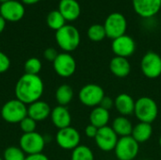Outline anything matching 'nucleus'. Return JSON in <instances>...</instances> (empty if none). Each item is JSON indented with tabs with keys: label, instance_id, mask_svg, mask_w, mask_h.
<instances>
[{
	"label": "nucleus",
	"instance_id": "nucleus-27",
	"mask_svg": "<svg viewBox=\"0 0 161 160\" xmlns=\"http://www.w3.org/2000/svg\"><path fill=\"white\" fill-rule=\"evenodd\" d=\"M87 34H88L89 39L92 41H95V42L101 41H103L107 37L105 27H104L103 25H100V24L92 25L89 27Z\"/></svg>",
	"mask_w": 161,
	"mask_h": 160
},
{
	"label": "nucleus",
	"instance_id": "nucleus-19",
	"mask_svg": "<svg viewBox=\"0 0 161 160\" xmlns=\"http://www.w3.org/2000/svg\"><path fill=\"white\" fill-rule=\"evenodd\" d=\"M136 101L133 97L127 93H120L114 99V107L121 116H130L134 114Z\"/></svg>",
	"mask_w": 161,
	"mask_h": 160
},
{
	"label": "nucleus",
	"instance_id": "nucleus-15",
	"mask_svg": "<svg viewBox=\"0 0 161 160\" xmlns=\"http://www.w3.org/2000/svg\"><path fill=\"white\" fill-rule=\"evenodd\" d=\"M134 11L142 18H151L161 8V0H132Z\"/></svg>",
	"mask_w": 161,
	"mask_h": 160
},
{
	"label": "nucleus",
	"instance_id": "nucleus-8",
	"mask_svg": "<svg viewBox=\"0 0 161 160\" xmlns=\"http://www.w3.org/2000/svg\"><path fill=\"white\" fill-rule=\"evenodd\" d=\"M140 151V143L131 136L119 138L115 146L114 153L119 160L135 159Z\"/></svg>",
	"mask_w": 161,
	"mask_h": 160
},
{
	"label": "nucleus",
	"instance_id": "nucleus-24",
	"mask_svg": "<svg viewBox=\"0 0 161 160\" xmlns=\"http://www.w3.org/2000/svg\"><path fill=\"white\" fill-rule=\"evenodd\" d=\"M55 97L58 106L65 107L72 102L74 98V90L71 86L67 84H62L57 89Z\"/></svg>",
	"mask_w": 161,
	"mask_h": 160
},
{
	"label": "nucleus",
	"instance_id": "nucleus-13",
	"mask_svg": "<svg viewBox=\"0 0 161 160\" xmlns=\"http://www.w3.org/2000/svg\"><path fill=\"white\" fill-rule=\"evenodd\" d=\"M119 137L114 132L111 126H104L98 129L94 139L97 147L104 152H110L115 149Z\"/></svg>",
	"mask_w": 161,
	"mask_h": 160
},
{
	"label": "nucleus",
	"instance_id": "nucleus-6",
	"mask_svg": "<svg viewBox=\"0 0 161 160\" xmlns=\"http://www.w3.org/2000/svg\"><path fill=\"white\" fill-rule=\"evenodd\" d=\"M105 96L104 89L100 85L94 83L86 84L80 89L78 92L79 101L84 106L92 108L98 107Z\"/></svg>",
	"mask_w": 161,
	"mask_h": 160
},
{
	"label": "nucleus",
	"instance_id": "nucleus-18",
	"mask_svg": "<svg viewBox=\"0 0 161 160\" xmlns=\"http://www.w3.org/2000/svg\"><path fill=\"white\" fill-rule=\"evenodd\" d=\"M50 117H51V121L53 124L58 129L71 126L72 116L66 107L58 106L54 108L51 111Z\"/></svg>",
	"mask_w": 161,
	"mask_h": 160
},
{
	"label": "nucleus",
	"instance_id": "nucleus-14",
	"mask_svg": "<svg viewBox=\"0 0 161 160\" xmlns=\"http://www.w3.org/2000/svg\"><path fill=\"white\" fill-rule=\"evenodd\" d=\"M111 49L116 57L127 58L135 53L136 42L133 38L125 34L119 38L112 40Z\"/></svg>",
	"mask_w": 161,
	"mask_h": 160
},
{
	"label": "nucleus",
	"instance_id": "nucleus-33",
	"mask_svg": "<svg viewBox=\"0 0 161 160\" xmlns=\"http://www.w3.org/2000/svg\"><path fill=\"white\" fill-rule=\"evenodd\" d=\"M99 106L107 110H110L114 107V99L109 96H105Z\"/></svg>",
	"mask_w": 161,
	"mask_h": 160
},
{
	"label": "nucleus",
	"instance_id": "nucleus-35",
	"mask_svg": "<svg viewBox=\"0 0 161 160\" xmlns=\"http://www.w3.org/2000/svg\"><path fill=\"white\" fill-rule=\"evenodd\" d=\"M25 160H49V158L42 153L35 154V155H29L26 156Z\"/></svg>",
	"mask_w": 161,
	"mask_h": 160
},
{
	"label": "nucleus",
	"instance_id": "nucleus-41",
	"mask_svg": "<svg viewBox=\"0 0 161 160\" xmlns=\"http://www.w3.org/2000/svg\"><path fill=\"white\" fill-rule=\"evenodd\" d=\"M145 160H148V159H145Z\"/></svg>",
	"mask_w": 161,
	"mask_h": 160
},
{
	"label": "nucleus",
	"instance_id": "nucleus-28",
	"mask_svg": "<svg viewBox=\"0 0 161 160\" xmlns=\"http://www.w3.org/2000/svg\"><path fill=\"white\" fill-rule=\"evenodd\" d=\"M25 154L20 147L9 146L8 147L3 154L4 160H25Z\"/></svg>",
	"mask_w": 161,
	"mask_h": 160
},
{
	"label": "nucleus",
	"instance_id": "nucleus-10",
	"mask_svg": "<svg viewBox=\"0 0 161 160\" xmlns=\"http://www.w3.org/2000/svg\"><path fill=\"white\" fill-rule=\"evenodd\" d=\"M81 136L77 129L72 126L58 129L56 135L57 144L64 150H74L80 145Z\"/></svg>",
	"mask_w": 161,
	"mask_h": 160
},
{
	"label": "nucleus",
	"instance_id": "nucleus-36",
	"mask_svg": "<svg viewBox=\"0 0 161 160\" xmlns=\"http://www.w3.org/2000/svg\"><path fill=\"white\" fill-rule=\"evenodd\" d=\"M6 23H7V21L0 15V34L4 31V29L6 27Z\"/></svg>",
	"mask_w": 161,
	"mask_h": 160
},
{
	"label": "nucleus",
	"instance_id": "nucleus-9",
	"mask_svg": "<svg viewBox=\"0 0 161 160\" xmlns=\"http://www.w3.org/2000/svg\"><path fill=\"white\" fill-rule=\"evenodd\" d=\"M141 69L147 78H158L161 75V57L156 52H147L142 58Z\"/></svg>",
	"mask_w": 161,
	"mask_h": 160
},
{
	"label": "nucleus",
	"instance_id": "nucleus-40",
	"mask_svg": "<svg viewBox=\"0 0 161 160\" xmlns=\"http://www.w3.org/2000/svg\"><path fill=\"white\" fill-rule=\"evenodd\" d=\"M0 160H4V159H3V158H2V157H0Z\"/></svg>",
	"mask_w": 161,
	"mask_h": 160
},
{
	"label": "nucleus",
	"instance_id": "nucleus-25",
	"mask_svg": "<svg viewBox=\"0 0 161 160\" xmlns=\"http://www.w3.org/2000/svg\"><path fill=\"white\" fill-rule=\"evenodd\" d=\"M46 23L49 28L58 31V29H60L66 25V20L58 11V9H57V10H52L48 13L46 17Z\"/></svg>",
	"mask_w": 161,
	"mask_h": 160
},
{
	"label": "nucleus",
	"instance_id": "nucleus-38",
	"mask_svg": "<svg viewBox=\"0 0 161 160\" xmlns=\"http://www.w3.org/2000/svg\"><path fill=\"white\" fill-rule=\"evenodd\" d=\"M7 1H9V0H0V3L2 4V3H5V2H7Z\"/></svg>",
	"mask_w": 161,
	"mask_h": 160
},
{
	"label": "nucleus",
	"instance_id": "nucleus-22",
	"mask_svg": "<svg viewBox=\"0 0 161 160\" xmlns=\"http://www.w3.org/2000/svg\"><path fill=\"white\" fill-rule=\"evenodd\" d=\"M111 127L114 130V132L117 134V136L122 138V137L131 136L134 126L127 117L119 116L113 120Z\"/></svg>",
	"mask_w": 161,
	"mask_h": 160
},
{
	"label": "nucleus",
	"instance_id": "nucleus-4",
	"mask_svg": "<svg viewBox=\"0 0 161 160\" xmlns=\"http://www.w3.org/2000/svg\"><path fill=\"white\" fill-rule=\"evenodd\" d=\"M26 116L27 107L18 99L6 102L1 108V117L8 124H20Z\"/></svg>",
	"mask_w": 161,
	"mask_h": 160
},
{
	"label": "nucleus",
	"instance_id": "nucleus-39",
	"mask_svg": "<svg viewBox=\"0 0 161 160\" xmlns=\"http://www.w3.org/2000/svg\"><path fill=\"white\" fill-rule=\"evenodd\" d=\"M158 143H159V146L161 147V136L159 137V140H158Z\"/></svg>",
	"mask_w": 161,
	"mask_h": 160
},
{
	"label": "nucleus",
	"instance_id": "nucleus-11",
	"mask_svg": "<svg viewBox=\"0 0 161 160\" xmlns=\"http://www.w3.org/2000/svg\"><path fill=\"white\" fill-rule=\"evenodd\" d=\"M56 74L61 77L67 78L72 76L76 70V62L70 53H59L53 62Z\"/></svg>",
	"mask_w": 161,
	"mask_h": 160
},
{
	"label": "nucleus",
	"instance_id": "nucleus-29",
	"mask_svg": "<svg viewBox=\"0 0 161 160\" xmlns=\"http://www.w3.org/2000/svg\"><path fill=\"white\" fill-rule=\"evenodd\" d=\"M42 61L37 58H30L25 62V72L27 74L39 75V73L42 70Z\"/></svg>",
	"mask_w": 161,
	"mask_h": 160
},
{
	"label": "nucleus",
	"instance_id": "nucleus-12",
	"mask_svg": "<svg viewBox=\"0 0 161 160\" xmlns=\"http://www.w3.org/2000/svg\"><path fill=\"white\" fill-rule=\"evenodd\" d=\"M25 13V6L21 1L9 0L0 5V15L7 22H19Z\"/></svg>",
	"mask_w": 161,
	"mask_h": 160
},
{
	"label": "nucleus",
	"instance_id": "nucleus-34",
	"mask_svg": "<svg viewBox=\"0 0 161 160\" xmlns=\"http://www.w3.org/2000/svg\"><path fill=\"white\" fill-rule=\"evenodd\" d=\"M98 129L99 128H97L94 125H92V124H90L85 128V134H86V136L89 139H95V137L97 135V132H98Z\"/></svg>",
	"mask_w": 161,
	"mask_h": 160
},
{
	"label": "nucleus",
	"instance_id": "nucleus-20",
	"mask_svg": "<svg viewBox=\"0 0 161 160\" xmlns=\"http://www.w3.org/2000/svg\"><path fill=\"white\" fill-rule=\"evenodd\" d=\"M109 70L116 77L125 78L131 73V64L126 58L115 56L109 62Z\"/></svg>",
	"mask_w": 161,
	"mask_h": 160
},
{
	"label": "nucleus",
	"instance_id": "nucleus-31",
	"mask_svg": "<svg viewBox=\"0 0 161 160\" xmlns=\"http://www.w3.org/2000/svg\"><path fill=\"white\" fill-rule=\"evenodd\" d=\"M10 67V59L8 57L0 51V74L6 73Z\"/></svg>",
	"mask_w": 161,
	"mask_h": 160
},
{
	"label": "nucleus",
	"instance_id": "nucleus-26",
	"mask_svg": "<svg viewBox=\"0 0 161 160\" xmlns=\"http://www.w3.org/2000/svg\"><path fill=\"white\" fill-rule=\"evenodd\" d=\"M71 160H94V155L90 147L78 145L73 150Z\"/></svg>",
	"mask_w": 161,
	"mask_h": 160
},
{
	"label": "nucleus",
	"instance_id": "nucleus-7",
	"mask_svg": "<svg viewBox=\"0 0 161 160\" xmlns=\"http://www.w3.org/2000/svg\"><path fill=\"white\" fill-rule=\"evenodd\" d=\"M45 146V139L38 132L23 134L19 141V147L27 156L42 153Z\"/></svg>",
	"mask_w": 161,
	"mask_h": 160
},
{
	"label": "nucleus",
	"instance_id": "nucleus-32",
	"mask_svg": "<svg viewBox=\"0 0 161 160\" xmlns=\"http://www.w3.org/2000/svg\"><path fill=\"white\" fill-rule=\"evenodd\" d=\"M58 56V51L53 48V47H49V48H46L43 52V57L44 58L47 60V61H51V62H54V60L57 58V57Z\"/></svg>",
	"mask_w": 161,
	"mask_h": 160
},
{
	"label": "nucleus",
	"instance_id": "nucleus-23",
	"mask_svg": "<svg viewBox=\"0 0 161 160\" xmlns=\"http://www.w3.org/2000/svg\"><path fill=\"white\" fill-rule=\"evenodd\" d=\"M153 134V127L151 124L139 123L133 127L131 137L139 143L145 142L149 141Z\"/></svg>",
	"mask_w": 161,
	"mask_h": 160
},
{
	"label": "nucleus",
	"instance_id": "nucleus-1",
	"mask_svg": "<svg viewBox=\"0 0 161 160\" xmlns=\"http://www.w3.org/2000/svg\"><path fill=\"white\" fill-rule=\"evenodd\" d=\"M44 91V84L39 75L23 74L15 85L16 99L25 105L39 101Z\"/></svg>",
	"mask_w": 161,
	"mask_h": 160
},
{
	"label": "nucleus",
	"instance_id": "nucleus-16",
	"mask_svg": "<svg viewBox=\"0 0 161 160\" xmlns=\"http://www.w3.org/2000/svg\"><path fill=\"white\" fill-rule=\"evenodd\" d=\"M58 11L66 22H74L80 16L81 8L76 0H60L58 3Z\"/></svg>",
	"mask_w": 161,
	"mask_h": 160
},
{
	"label": "nucleus",
	"instance_id": "nucleus-17",
	"mask_svg": "<svg viewBox=\"0 0 161 160\" xmlns=\"http://www.w3.org/2000/svg\"><path fill=\"white\" fill-rule=\"evenodd\" d=\"M51 108L50 106L42 100L36 101L27 107V116L33 119L34 121L42 122L47 119L51 115Z\"/></svg>",
	"mask_w": 161,
	"mask_h": 160
},
{
	"label": "nucleus",
	"instance_id": "nucleus-37",
	"mask_svg": "<svg viewBox=\"0 0 161 160\" xmlns=\"http://www.w3.org/2000/svg\"><path fill=\"white\" fill-rule=\"evenodd\" d=\"M40 1L42 0H21V2L25 5H34V4L39 3Z\"/></svg>",
	"mask_w": 161,
	"mask_h": 160
},
{
	"label": "nucleus",
	"instance_id": "nucleus-21",
	"mask_svg": "<svg viewBox=\"0 0 161 160\" xmlns=\"http://www.w3.org/2000/svg\"><path fill=\"white\" fill-rule=\"evenodd\" d=\"M110 119L109 110H107L100 106L95 107L90 113V124L97 128L107 126Z\"/></svg>",
	"mask_w": 161,
	"mask_h": 160
},
{
	"label": "nucleus",
	"instance_id": "nucleus-3",
	"mask_svg": "<svg viewBox=\"0 0 161 160\" xmlns=\"http://www.w3.org/2000/svg\"><path fill=\"white\" fill-rule=\"evenodd\" d=\"M134 115L141 123H154L158 116V107L157 102L148 96L139 98L135 103Z\"/></svg>",
	"mask_w": 161,
	"mask_h": 160
},
{
	"label": "nucleus",
	"instance_id": "nucleus-30",
	"mask_svg": "<svg viewBox=\"0 0 161 160\" xmlns=\"http://www.w3.org/2000/svg\"><path fill=\"white\" fill-rule=\"evenodd\" d=\"M21 130L24 132V134L26 133H32L36 131V127H37V122L34 121L33 119H31L30 117L26 116L24 120H22V122L19 124Z\"/></svg>",
	"mask_w": 161,
	"mask_h": 160
},
{
	"label": "nucleus",
	"instance_id": "nucleus-5",
	"mask_svg": "<svg viewBox=\"0 0 161 160\" xmlns=\"http://www.w3.org/2000/svg\"><path fill=\"white\" fill-rule=\"evenodd\" d=\"M104 27L107 37L114 40L125 34L127 29V21L121 12H112L105 20Z\"/></svg>",
	"mask_w": 161,
	"mask_h": 160
},
{
	"label": "nucleus",
	"instance_id": "nucleus-2",
	"mask_svg": "<svg viewBox=\"0 0 161 160\" xmlns=\"http://www.w3.org/2000/svg\"><path fill=\"white\" fill-rule=\"evenodd\" d=\"M55 38L59 48L66 53L75 51L80 44V33L72 25H65L56 31Z\"/></svg>",
	"mask_w": 161,
	"mask_h": 160
}]
</instances>
